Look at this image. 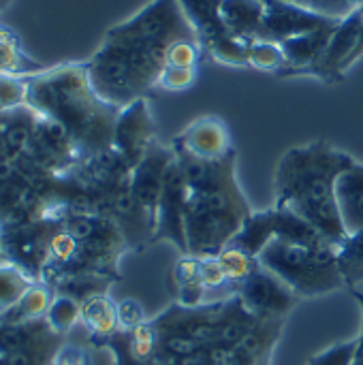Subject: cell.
Segmentation results:
<instances>
[{
    "mask_svg": "<svg viewBox=\"0 0 363 365\" xmlns=\"http://www.w3.org/2000/svg\"><path fill=\"white\" fill-rule=\"evenodd\" d=\"M355 2H357V4H359V6H363V0H355Z\"/></svg>",
    "mask_w": 363,
    "mask_h": 365,
    "instance_id": "35",
    "label": "cell"
},
{
    "mask_svg": "<svg viewBox=\"0 0 363 365\" xmlns=\"http://www.w3.org/2000/svg\"><path fill=\"white\" fill-rule=\"evenodd\" d=\"M26 105L64 128L81 160L113 148L120 107L98 96L86 62H66L26 77Z\"/></svg>",
    "mask_w": 363,
    "mask_h": 365,
    "instance_id": "2",
    "label": "cell"
},
{
    "mask_svg": "<svg viewBox=\"0 0 363 365\" xmlns=\"http://www.w3.org/2000/svg\"><path fill=\"white\" fill-rule=\"evenodd\" d=\"M351 295H353V299L359 304V308H362V334L357 336V355H355V364L353 365H363V291L359 289H351L349 291Z\"/></svg>",
    "mask_w": 363,
    "mask_h": 365,
    "instance_id": "32",
    "label": "cell"
},
{
    "mask_svg": "<svg viewBox=\"0 0 363 365\" xmlns=\"http://www.w3.org/2000/svg\"><path fill=\"white\" fill-rule=\"evenodd\" d=\"M11 4V0H0V11L4 9V6H9Z\"/></svg>",
    "mask_w": 363,
    "mask_h": 365,
    "instance_id": "34",
    "label": "cell"
},
{
    "mask_svg": "<svg viewBox=\"0 0 363 365\" xmlns=\"http://www.w3.org/2000/svg\"><path fill=\"white\" fill-rule=\"evenodd\" d=\"M64 344L45 319L6 325L0 323V365H49Z\"/></svg>",
    "mask_w": 363,
    "mask_h": 365,
    "instance_id": "7",
    "label": "cell"
},
{
    "mask_svg": "<svg viewBox=\"0 0 363 365\" xmlns=\"http://www.w3.org/2000/svg\"><path fill=\"white\" fill-rule=\"evenodd\" d=\"M287 2H295L300 6H306V9H312L332 17H344L355 6H359L355 0H287Z\"/></svg>",
    "mask_w": 363,
    "mask_h": 365,
    "instance_id": "29",
    "label": "cell"
},
{
    "mask_svg": "<svg viewBox=\"0 0 363 365\" xmlns=\"http://www.w3.org/2000/svg\"><path fill=\"white\" fill-rule=\"evenodd\" d=\"M49 365H90V355L83 346L64 342Z\"/></svg>",
    "mask_w": 363,
    "mask_h": 365,
    "instance_id": "31",
    "label": "cell"
},
{
    "mask_svg": "<svg viewBox=\"0 0 363 365\" xmlns=\"http://www.w3.org/2000/svg\"><path fill=\"white\" fill-rule=\"evenodd\" d=\"M248 66L278 75L287 66V56L278 43L259 38L248 43Z\"/></svg>",
    "mask_w": 363,
    "mask_h": 365,
    "instance_id": "25",
    "label": "cell"
},
{
    "mask_svg": "<svg viewBox=\"0 0 363 365\" xmlns=\"http://www.w3.org/2000/svg\"><path fill=\"white\" fill-rule=\"evenodd\" d=\"M355 355H357V338L347 340V342H338V344L312 355L306 361V365H353L355 364Z\"/></svg>",
    "mask_w": 363,
    "mask_h": 365,
    "instance_id": "27",
    "label": "cell"
},
{
    "mask_svg": "<svg viewBox=\"0 0 363 365\" xmlns=\"http://www.w3.org/2000/svg\"><path fill=\"white\" fill-rule=\"evenodd\" d=\"M336 257L347 289L351 291L363 284V229L347 235V240L336 248Z\"/></svg>",
    "mask_w": 363,
    "mask_h": 365,
    "instance_id": "21",
    "label": "cell"
},
{
    "mask_svg": "<svg viewBox=\"0 0 363 365\" xmlns=\"http://www.w3.org/2000/svg\"><path fill=\"white\" fill-rule=\"evenodd\" d=\"M259 263L282 280L300 299H312L347 289L332 244L300 246L272 240L259 252Z\"/></svg>",
    "mask_w": 363,
    "mask_h": 365,
    "instance_id": "5",
    "label": "cell"
},
{
    "mask_svg": "<svg viewBox=\"0 0 363 365\" xmlns=\"http://www.w3.org/2000/svg\"><path fill=\"white\" fill-rule=\"evenodd\" d=\"M34 282H39V280H32L15 263L0 261V317L4 312H9Z\"/></svg>",
    "mask_w": 363,
    "mask_h": 365,
    "instance_id": "23",
    "label": "cell"
},
{
    "mask_svg": "<svg viewBox=\"0 0 363 365\" xmlns=\"http://www.w3.org/2000/svg\"><path fill=\"white\" fill-rule=\"evenodd\" d=\"M216 259H218V263H220V267H223V272H225V276L229 280V287H231L233 295L237 293V289L252 274H257L261 269V263H259L257 257H252V255H248V252H244V250H240L235 246H227Z\"/></svg>",
    "mask_w": 363,
    "mask_h": 365,
    "instance_id": "22",
    "label": "cell"
},
{
    "mask_svg": "<svg viewBox=\"0 0 363 365\" xmlns=\"http://www.w3.org/2000/svg\"><path fill=\"white\" fill-rule=\"evenodd\" d=\"M182 38H197L178 0H152L139 13L109 28L86 60L101 98L116 107L145 98L158 88L167 51Z\"/></svg>",
    "mask_w": 363,
    "mask_h": 365,
    "instance_id": "1",
    "label": "cell"
},
{
    "mask_svg": "<svg viewBox=\"0 0 363 365\" xmlns=\"http://www.w3.org/2000/svg\"><path fill=\"white\" fill-rule=\"evenodd\" d=\"M81 325L90 334L94 346L103 349L107 340H111L120 331L118 321V304L107 293H94L81 302Z\"/></svg>",
    "mask_w": 363,
    "mask_h": 365,
    "instance_id": "15",
    "label": "cell"
},
{
    "mask_svg": "<svg viewBox=\"0 0 363 365\" xmlns=\"http://www.w3.org/2000/svg\"><path fill=\"white\" fill-rule=\"evenodd\" d=\"M186 184L184 175L180 171L178 160L171 163L165 175V186L158 203V214H156V229L152 244L158 242H169L173 244L180 255H188V244H186Z\"/></svg>",
    "mask_w": 363,
    "mask_h": 365,
    "instance_id": "12",
    "label": "cell"
},
{
    "mask_svg": "<svg viewBox=\"0 0 363 365\" xmlns=\"http://www.w3.org/2000/svg\"><path fill=\"white\" fill-rule=\"evenodd\" d=\"M362 19L363 6H355L349 15H344L338 28L334 30L327 47L323 49L321 58L310 68H306L302 77H317L323 83H340L347 73V62L355 49Z\"/></svg>",
    "mask_w": 363,
    "mask_h": 365,
    "instance_id": "13",
    "label": "cell"
},
{
    "mask_svg": "<svg viewBox=\"0 0 363 365\" xmlns=\"http://www.w3.org/2000/svg\"><path fill=\"white\" fill-rule=\"evenodd\" d=\"M244 308L259 321H287L302 302L282 280L267 269L252 274L235 293Z\"/></svg>",
    "mask_w": 363,
    "mask_h": 365,
    "instance_id": "8",
    "label": "cell"
},
{
    "mask_svg": "<svg viewBox=\"0 0 363 365\" xmlns=\"http://www.w3.org/2000/svg\"><path fill=\"white\" fill-rule=\"evenodd\" d=\"M353 160L325 139L287 150L274 175V205L291 210L338 248L347 231L338 212L336 184Z\"/></svg>",
    "mask_w": 363,
    "mask_h": 365,
    "instance_id": "4",
    "label": "cell"
},
{
    "mask_svg": "<svg viewBox=\"0 0 363 365\" xmlns=\"http://www.w3.org/2000/svg\"><path fill=\"white\" fill-rule=\"evenodd\" d=\"M79 317H81V302H77V299L71 297V295L58 293V295L53 297V302H51L47 314H45V321H47V325H49L56 334H60V336L66 338V334L77 325Z\"/></svg>",
    "mask_w": 363,
    "mask_h": 365,
    "instance_id": "24",
    "label": "cell"
},
{
    "mask_svg": "<svg viewBox=\"0 0 363 365\" xmlns=\"http://www.w3.org/2000/svg\"><path fill=\"white\" fill-rule=\"evenodd\" d=\"M171 148L205 163L223 160L231 152H235L227 124L216 115H203L190 122L173 139Z\"/></svg>",
    "mask_w": 363,
    "mask_h": 365,
    "instance_id": "14",
    "label": "cell"
},
{
    "mask_svg": "<svg viewBox=\"0 0 363 365\" xmlns=\"http://www.w3.org/2000/svg\"><path fill=\"white\" fill-rule=\"evenodd\" d=\"M118 321H120V331H133L139 325H143L148 319H145V312L139 302L124 299L118 304Z\"/></svg>",
    "mask_w": 363,
    "mask_h": 365,
    "instance_id": "30",
    "label": "cell"
},
{
    "mask_svg": "<svg viewBox=\"0 0 363 365\" xmlns=\"http://www.w3.org/2000/svg\"><path fill=\"white\" fill-rule=\"evenodd\" d=\"M175 160L186 184V244L197 259L218 257L255 212L237 182V154L205 163L184 152Z\"/></svg>",
    "mask_w": 363,
    "mask_h": 365,
    "instance_id": "3",
    "label": "cell"
},
{
    "mask_svg": "<svg viewBox=\"0 0 363 365\" xmlns=\"http://www.w3.org/2000/svg\"><path fill=\"white\" fill-rule=\"evenodd\" d=\"M47 66L28 56L19 34L0 24V75L6 77H32L43 73Z\"/></svg>",
    "mask_w": 363,
    "mask_h": 365,
    "instance_id": "19",
    "label": "cell"
},
{
    "mask_svg": "<svg viewBox=\"0 0 363 365\" xmlns=\"http://www.w3.org/2000/svg\"><path fill=\"white\" fill-rule=\"evenodd\" d=\"M205 56L203 45L199 38H182L173 43L167 51L165 66H178V68H199L201 60Z\"/></svg>",
    "mask_w": 363,
    "mask_h": 365,
    "instance_id": "26",
    "label": "cell"
},
{
    "mask_svg": "<svg viewBox=\"0 0 363 365\" xmlns=\"http://www.w3.org/2000/svg\"><path fill=\"white\" fill-rule=\"evenodd\" d=\"M336 201L347 235L363 229V163L353 160V165L340 175L336 184Z\"/></svg>",
    "mask_w": 363,
    "mask_h": 365,
    "instance_id": "16",
    "label": "cell"
},
{
    "mask_svg": "<svg viewBox=\"0 0 363 365\" xmlns=\"http://www.w3.org/2000/svg\"><path fill=\"white\" fill-rule=\"evenodd\" d=\"M2 111H4V109H2V103H0V113H2Z\"/></svg>",
    "mask_w": 363,
    "mask_h": 365,
    "instance_id": "37",
    "label": "cell"
},
{
    "mask_svg": "<svg viewBox=\"0 0 363 365\" xmlns=\"http://www.w3.org/2000/svg\"><path fill=\"white\" fill-rule=\"evenodd\" d=\"M205 53L220 64L248 66V45L237 41L225 26L220 0H178Z\"/></svg>",
    "mask_w": 363,
    "mask_h": 365,
    "instance_id": "6",
    "label": "cell"
},
{
    "mask_svg": "<svg viewBox=\"0 0 363 365\" xmlns=\"http://www.w3.org/2000/svg\"><path fill=\"white\" fill-rule=\"evenodd\" d=\"M173 160H175L173 148L156 141L148 150L143 160L131 171V195L137 207L141 210V214L152 225V229H156V214L165 186V175Z\"/></svg>",
    "mask_w": 363,
    "mask_h": 365,
    "instance_id": "11",
    "label": "cell"
},
{
    "mask_svg": "<svg viewBox=\"0 0 363 365\" xmlns=\"http://www.w3.org/2000/svg\"><path fill=\"white\" fill-rule=\"evenodd\" d=\"M171 284L175 291V304L186 308H197L210 304L208 289L203 282V265L201 259L182 255L180 261L171 267Z\"/></svg>",
    "mask_w": 363,
    "mask_h": 365,
    "instance_id": "18",
    "label": "cell"
},
{
    "mask_svg": "<svg viewBox=\"0 0 363 365\" xmlns=\"http://www.w3.org/2000/svg\"><path fill=\"white\" fill-rule=\"evenodd\" d=\"M363 58V19H362V28H359V36H357V43H355V49H353V53H351V58H349V62H347V71L355 64V62H359Z\"/></svg>",
    "mask_w": 363,
    "mask_h": 365,
    "instance_id": "33",
    "label": "cell"
},
{
    "mask_svg": "<svg viewBox=\"0 0 363 365\" xmlns=\"http://www.w3.org/2000/svg\"><path fill=\"white\" fill-rule=\"evenodd\" d=\"M263 13V0H220V15L227 30L246 45L259 41Z\"/></svg>",
    "mask_w": 363,
    "mask_h": 365,
    "instance_id": "17",
    "label": "cell"
},
{
    "mask_svg": "<svg viewBox=\"0 0 363 365\" xmlns=\"http://www.w3.org/2000/svg\"><path fill=\"white\" fill-rule=\"evenodd\" d=\"M156 143V124L150 113L148 98L133 101L131 105L120 109L113 128V150L133 171L148 150Z\"/></svg>",
    "mask_w": 363,
    "mask_h": 365,
    "instance_id": "10",
    "label": "cell"
},
{
    "mask_svg": "<svg viewBox=\"0 0 363 365\" xmlns=\"http://www.w3.org/2000/svg\"><path fill=\"white\" fill-rule=\"evenodd\" d=\"M263 6H265V13H263V26H261L259 38L274 41V43H282L287 38H293L306 32L334 28L342 19V17L323 15L319 11H312V9H306L287 0H263Z\"/></svg>",
    "mask_w": 363,
    "mask_h": 365,
    "instance_id": "9",
    "label": "cell"
},
{
    "mask_svg": "<svg viewBox=\"0 0 363 365\" xmlns=\"http://www.w3.org/2000/svg\"><path fill=\"white\" fill-rule=\"evenodd\" d=\"M0 261H4V257H2V250H0Z\"/></svg>",
    "mask_w": 363,
    "mask_h": 365,
    "instance_id": "36",
    "label": "cell"
},
{
    "mask_svg": "<svg viewBox=\"0 0 363 365\" xmlns=\"http://www.w3.org/2000/svg\"><path fill=\"white\" fill-rule=\"evenodd\" d=\"M56 297V291L53 287H49L47 282L39 280L34 282L21 297L19 302L0 317V323H6V325H17V323H28V321H39V319H45L51 302Z\"/></svg>",
    "mask_w": 363,
    "mask_h": 365,
    "instance_id": "20",
    "label": "cell"
},
{
    "mask_svg": "<svg viewBox=\"0 0 363 365\" xmlns=\"http://www.w3.org/2000/svg\"><path fill=\"white\" fill-rule=\"evenodd\" d=\"M199 68H178V66H165L158 77V88L167 92H184L197 81Z\"/></svg>",
    "mask_w": 363,
    "mask_h": 365,
    "instance_id": "28",
    "label": "cell"
}]
</instances>
